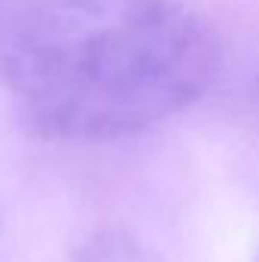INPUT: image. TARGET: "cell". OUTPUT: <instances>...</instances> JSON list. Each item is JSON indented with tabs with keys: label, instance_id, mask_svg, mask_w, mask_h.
<instances>
[{
	"label": "cell",
	"instance_id": "3957f363",
	"mask_svg": "<svg viewBox=\"0 0 259 262\" xmlns=\"http://www.w3.org/2000/svg\"><path fill=\"white\" fill-rule=\"evenodd\" d=\"M256 262H259V250H256Z\"/></svg>",
	"mask_w": 259,
	"mask_h": 262
},
{
	"label": "cell",
	"instance_id": "6da1fadb",
	"mask_svg": "<svg viewBox=\"0 0 259 262\" xmlns=\"http://www.w3.org/2000/svg\"><path fill=\"white\" fill-rule=\"evenodd\" d=\"M217 43L177 0H0V82L43 134L104 140L189 107Z\"/></svg>",
	"mask_w": 259,
	"mask_h": 262
},
{
	"label": "cell",
	"instance_id": "7a4b0ae2",
	"mask_svg": "<svg viewBox=\"0 0 259 262\" xmlns=\"http://www.w3.org/2000/svg\"><path fill=\"white\" fill-rule=\"evenodd\" d=\"M70 262H165L153 247L122 229H104L85 238Z\"/></svg>",
	"mask_w": 259,
	"mask_h": 262
}]
</instances>
